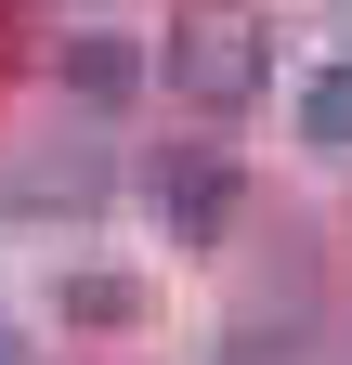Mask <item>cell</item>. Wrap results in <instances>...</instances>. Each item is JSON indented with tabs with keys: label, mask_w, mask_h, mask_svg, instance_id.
Wrapping results in <instances>:
<instances>
[{
	"label": "cell",
	"mask_w": 352,
	"mask_h": 365,
	"mask_svg": "<svg viewBox=\"0 0 352 365\" xmlns=\"http://www.w3.org/2000/svg\"><path fill=\"white\" fill-rule=\"evenodd\" d=\"M144 196H157V222H170L183 248H222V235H235V196H248V182H235V157H222V144H157Z\"/></svg>",
	"instance_id": "obj_2"
},
{
	"label": "cell",
	"mask_w": 352,
	"mask_h": 365,
	"mask_svg": "<svg viewBox=\"0 0 352 365\" xmlns=\"http://www.w3.org/2000/svg\"><path fill=\"white\" fill-rule=\"evenodd\" d=\"M66 313H78V327H130L144 287H130V274H66Z\"/></svg>",
	"instance_id": "obj_5"
},
{
	"label": "cell",
	"mask_w": 352,
	"mask_h": 365,
	"mask_svg": "<svg viewBox=\"0 0 352 365\" xmlns=\"http://www.w3.org/2000/svg\"><path fill=\"white\" fill-rule=\"evenodd\" d=\"M66 91L78 105H130V91H144V39H118V26L66 39Z\"/></svg>",
	"instance_id": "obj_3"
},
{
	"label": "cell",
	"mask_w": 352,
	"mask_h": 365,
	"mask_svg": "<svg viewBox=\"0 0 352 365\" xmlns=\"http://www.w3.org/2000/svg\"><path fill=\"white\" fill-rule=\"evenodd\" d=\"M261 78H274L261 0H183L170 14V91H196L209 118H235V105H261Z\"/></svg>",
	"instance_id": "obj_1"
},
{
	"label": "cell",
	"mask_w": 352,
	"mask_h": 365,
	"mask_svg": "<svg viewBox=\"0 0 352 365\" xmlns=\"http://www.w3.org/2000/svg\"><path fill=\"white\" fill-rule=\"evenodd\" d=\"M300 144H326V157H352V66H326L314 91H300Z\"/></svg>",
	"instance_id": "obj_4"
}]
</instances>
